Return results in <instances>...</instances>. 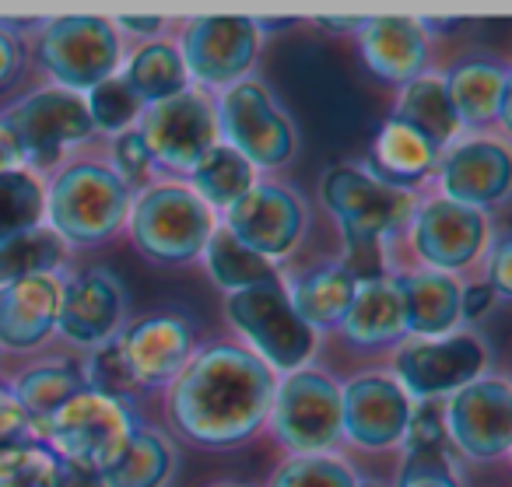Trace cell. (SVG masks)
<instances>
[{
    "instance_id": "obj_43",
    "label": "cell",
    "mask_w": 512,
    "mask_h": 487,
    "mask_svg": "<svg viewBox=\"0 0 512 487\" xmlns=\"http://www.w3.org/2000/svg\"><path fill=\"white\" fill-rule=\"evenodd\" d=\"M29 431H32V417L25 414V407L15 400V393L0 389V449L29 442Z\"/></svg>"
},
{
    "instance_id": "obj_13",
    "label": "cell",
    "mask_w": 512,
    "mask_h": 487,
    "mask_svg": "<svg viewBox=\"0 0 512 487\" xmlns=\"http://www.w3.org/2000/svg\"><path fill=\"white\" fill-rule=\"evenodd\" d=\"M260 50V29L249 18L207 15L193 18L183 32V67L190 78L211 88H232L253 67Z\"/></svg>"
},
{
    "instance_id": "obj_41",
    "label": "cell",
    "mask_w": 512,
    "mask_h": 487,
    "mask_svg": "<svg viewBox=\"0 0 512 487\" xmlns=\"http://www.w3.org/2000/svg\"><path fill=\"white\" fill-rule=\"evenodd\" d=\"M113 165H116V176H120V183L127 186H141L144 179H148L151 172V155L148 148H144L141 134L137 130H123L120 137H116L113 144Z\"/></svg>"
},
{
    "instance_id": "obj_22",
    "label": "cell",
    "mask_w": 512,
    "mask_h": 487,
    "mask_svg": "<svg viewBox=\"0 0 512 487\" xmlns=\"http://www.w3.org/2000/svg\"><path fill=\"white\" fill-rule=\"evenodd\" d=\"M123 295L106 270H85L60 295L57 326L74 344H102L120 323Z\"/></svg>"
},
{
    "instance_id": "obj_20",
    "label": "cell",
    "mask_w": 512,
    "mask_h": 487,
    "mask_svg": "<svg viewBox=\"0 0 512 487\" xmlns=\"http://www.w3.org/2000/svg\"><path fill=\"white\" fill-rule=\"evenodd\" d=\"M64 284L53 274L25 277L0 288V344L11 351H29L57 330Z\"/></svg>"
},
{
    "instance_id": "obj_2",
    "label": "cell",
    "mask_w": 512,
    "mask_h": 487,
    "mask_svg": "<svg viewBox=\"0 0 512 487\" xmlns=\"http://www.w3.org/2000/svg\"><path fill=\"white\" fill-rule=\"evenodd\" d=\"M130 214V190L113 169L95 162H81L64 169L46 197L50 228L64 242L99 246L106 242Z\"/></svg>"
},
{
    "instance_id": "obj_51",
    "label": "cell",
    "mask_w": 512,
    "mask_h": 487,
    "mask_svg": "<svg viewBox=\"0 0 512 487\" xmlns=\"http://www.w3.org/2000/svg\"><path fill=\"white\" fill-rule=\"evenodd\" d=\"M358 487H365V484H358Z\"/></svg>"
},
{
    "instance_id": "obj_29",
    "label": "cell",
    "mask_w": 512,
    "mask_h": 487,
    "mask_svg": "<svg viewBox=\"0 0 512 487\" xmlns=\"http://www.w3.org/2000/svg\"><path fill=\"white\" fill-rule=\"evenodd\" d=\"M123 81H127V88L137 95L141 106H155V102H165L172 95L186 92L190 74H186L183 57H179L176 46L148 43L130 57Z\"/></svg>"
},
{
    "instance_id": "obj_3",
    "label": "cell",
    "mask_w": 512,
    "mask_h": 487,
    "mask_svg": "<svg viewBox=\"0 0 512 487\" xmlns=\"http://www.w3.org/2000/svg\"><path fill=\"white\" fill-rule=\"evenodd\" d=\"M43 424L46 435L60 449V459L92 466L99 473L120 456L130 435L141 428L127 396H109L88 386L78 396H71L60 410H53Z\"/></svg>"
},
{
    "instance_id": "obj_5",
    "label": "cell",
    "mask_w": 512,
    "mask_h": 487,
    "mask_svg": "<svg viewBox=\"0 0 512 487\" xmlns=\"http://www.w3.org/2000/svg\"><path fill=\"white\" fill-rule=\"evenodd\" d=\"M130 235L158 263H186L204 253L214 232L211 207L186 186H155L130 204Z\"/></svg>"
},
{
    "instance_id": "obj_21",
    "label": "cell",
    "mask_w": 512,
    "mask_h": 487,
    "mask_svg": "<svg viewBox=\"0 0 512 487\" xmlns=\"http://www.w3.org/2000/svg\"><path fill=\"white\" fill-rule=\"evenodd\" d=\"M362 60L376 78L411 85L428 60V39L414 18H369L358 22Z\"/></svg>"
},
{
    "instance_id": "obj_6",
    "label": "cell",
    "mask_w": 512,
    "mask_h": 487,
    "mask_svg": "<svg viewBox=\"0 0 512 487\" xmlns=\"http://www.w3.org/2000/svg\"><path fill=\"white\" fill-rule=\"evenodd\" d=\"M39 64L60 81V88L81 95L116 74L120 36L116 25L99 15H64L46 22L39 36Z\"/></svg>"
},
{
    "instance_id": "obj_30",
    "label": "cell",
    "mask_w": 512,
    "mask_h": 487,
    "mask_svg": "<svg viewBox=\"0 0 512 487\" xmlns=\"http://www.w3.org/2000/svg\"><path fill=\"white\" fill-rule=\"evenodd\" d=\"M172 470V449L158 431L137 428L113 463L102 470L106 487H162Z\"/></svg>"
},
{
    "instance_id": "obj_19",
    "label": "cell",
    "mask_w": 512,
    "mask_h": 487,
    "mask_svg": "<svg viewBox=\"0 0 512 487\" xmlns=\"http://www.w3.org/2000/svg\"><path fill=\"white\" fill-rule=\"evenodd\" d=\"M512 162L498 141H467L442 162V190L446 200L463 207H491L509 193Z\"/></svg>"
},
{
    "instance_id": "obj_15",
    "label": "cell",
    "mask_w": 512,
    "mask_h": 487,
    "mask_svg": "<svg viewBox=\"0 0 512 487\" xmlns=\"http://www.w3.org/2000/svg\"><path fill=\"white\" fill-rule=\"evenodd\" d=\"M414 403L390 375H358L341 389L344 435L362 449H393L404 442Z\"/></svg>"
},
{
    "instance_id": "obj_38",
    "label": "cell",
    "mask_w": 512,
    "mask_h": 487,
    "mask_svg": "<svg viewBox=\"0 0 512 487\" xmlns=\"http://www.w3.org/2000/svg\"><path fill=\"white\" fill-rule=\"evenodd\" d=\"M271 487H358V477L344 459L316 452V456H295L274 473Z\"/></svg>"
},
{
    "instance_id": "obj_32",
    "label": "cell",
    "mask_w": 512,
    "mask_h": 487,
    "mask_svg": "<svg viewBox=\"0 0 512 487\" xmlns=\"http://www.w3.org/2000/svg\"><path fill=\"white\" fill-rule=\"evenodd\" d=\"M204 253H207V270H211V277L225 291H232V295L235 291L256 288V284L278 281L271 260H264L260 253L246 249L232 232H228V228H214L211 239H207V246H204Z\"/></svg>"
},
{
    "instance_id": "obj_50",
    "label": "cell",
    "mask_w": 512,
    "mask_h": 487,
    "mask_svg": "<svg viewBox=\"0 0 512 487\" xmlns=\"http://www.w3.org/2000/svg\"><path fill=\"white\" fill-rule=\"evenodd\" d=\"M214 487H235V484H214Z\"/></svg>"
},
{
    "instance_id": "obj_47",
    "label": "cell",
    "mask_w": 512,
    "mask_h": 487,
    "mask_svg": "<svg viewBox=\"0 0 512 487\" xmlns=\"http://www.w3.org/2000/svg\"><path fill=\"white\" fill-rule=\"evenodd\" d=\"M491 302H495V291L488 284H470V288L460 291V316H481V312L491 309Z\"/></svg>"
},
{
    "instance_id": "obj_1",
    "label": "cell",
    "mask_w": 512,
    "mask_h": 487,
    "mask_svg": "<svg viewBox=\"0 0 512 487\" xmlns=\"http://www.w3.org/2000/svg\"><path fill=\"white\" fill-rule=\"evenodd\" d=\"M274 386L271 368L256 354L218 344L193 354L176 375L169 414L190 442L228 449L260 431L271 414Z\"/></svg>"
},
{
    "instance_id": "obj_46",
    "label": "cell",
    "mask_w": 512,
    "mask_h": 487,
    "mask_svg": "<svg viewBox=\"0 0 512 487\" xmlns=\"http://www.w3.org/2000/svg\"><path fill=\"white\" fill-rule=\"evenodd\" d=\"M18 67H22V50H18V39L11 32H0V88L11 85L18 78Z\"/></svg>"
},
{
    "instance_id": "obj_4",
    "label": "cell",
    "mask_w": 512,
    "mask_h": 487,
    "mask_svg": "<svg viewBox=\"0 0 512 487\" xmlns=\"http://www.w3.org/2000/svg\"><path fill=\"white\" fill-rule=\"evenodd\" d=\"M225 316L249 340L253 347L249 354H256L267 368H278V372H299L302 361L316 347V333L295 316L281 281L228 295Z\"/></svg>"
},
{
    "instance_id": "obj_27",
    "label": "cell",
    "mask_w": 512,
    "mask_h": 487,
    "mask_svg": "<svg viewBox=\"0 0 512 487\" xmlns=\"http://www.w3.org/2000/svg\"><path fill=\"white\" fill-rule=\"evenodd\" d=\"M372 158H376V172L372 176H379L390 186H400L418 183L421 176H428L435 169V162H439V148L432 141H425L418 130L407 127V123L390 120L376 134Z\"/></svg>"
},
{
    "instance_id": "obj_28",
    "label": "cell",
    "mask_w": 512,
    "mask_h": 487,
    "mask_svg": "<svg viewBox=\"0 0 512 487\" xmlns=\"http://www.w3.org/2000/svg\"><path fill=\"white\" fill-rule=\"evenodd\" d=\"M393 120L418 130V134L425 137V141H432L435 148H446V144L460 134V120H456L453 102H449L442 78H425V74L414 78L411 85H404Z\"/></svg>"
},
{
    "instance_id": "obj_23",
    "label": "cell",
    "mask_w": 512,
    "mask_h": 487,
    "mask_svg": "<svg viewBox=\"0 0 512 487\" xmlns=\"http://www.w3.org/2000/svg\"><path fill=\"white\" fill-rule=\"evenodd\" d=\"M442 85H446L460 127H488L495 120L509 123L512 81L505 67L488 64V60H463L460 67L449 71Z\"/></svg>"
},
{
    "instance_id": "obj_40",
    "label": "cell",
    "mask_w": 512,
    "mask_h": 487,
    "mask_svg": "<svg viewBox=\"0 0 512 487\" xmlns=\"http://www.w3.org/2000/svg\"><path fill=\"white\" fill-rule=\"evenodd\" d=\"M397 487H460L446 452H407Z\"/></svg>"
},
{
    "instance_id": "obj_44",
    "label": "cell",
    "mask_w": 512,
    "mask_h": 487,
    "mask_svg": "<svg viewBox=\"0 0 512 487\" xmlns=\"http://www.w3.org/2000/svg\"><path fill=\"white\" fill-rule=\"evenodd\" d=\"M509 267H512V242H509V235H502V239L495 242V249H491V263H488V281H491L488 288L502 298L512 295Z\"/></svg>"
},
{
    "instance_id": "obj_24",
    "label": "cell",
    "mask_w": 512,
    "mask_h": 487,
    "mask_svg": "<svg viewBox=\"0 0 512 487\" xmlns=\"http://www.w3.org/2000/svg\"><path fill=\"white\" fill-rule=\"evenodd\" d=\"M341 326L351 344H358V347L397 344L407 333L404 295H400L397 277H376V281L358 284L355 302H351Z\"/></svg>"
},
{
    "instance_id": "obj_17",
    "label": "cell",
    "mask_w": 512,
    "mask_h": 487,
    "mask_svg": "<svg viewBox=\"0 0 512 487\" xmlns=\"http://www.w3.org/2000/svg\"><path fill=\"white\" fill-rule=\"evenodd\" d=\"M414 249L435 270H463L488 242V218L474 207L453 204V200H432L414 211L411 225Z\"/></svg>"
},
{
    "instance_id": "obj_18",
    "label": "cell",
    "mask_w": 512,
    "mask_h": 487,
    "mask_svg": "<svg viewBox=\"0 0 512 487\" xmlns=\"http://www.w3.org/2000/svg\"><path fill=\"white\" fill-rule=\"evenodd\" d=\"M130 379L144 386L172 382L193 354V330L183 316H148L120 340Z\"/></svg>"
},
{
    "instance_id": "obj_10",
    "label": "cell",
    "mask_w": 512,
    "mask_h": 487,
    "mask_svg": "<svg viewBox=\"0 0 512 487\" xmlns=\"http://www.w3.org/2000/svg\"><path fill=\"white\" fill-rule=\"evenodd\" d=\"M141 134L151 162H162L172 172H193L207 158V151L218 144V123H214V106L200 92L172 95L165 102L141 109Z\"/></svg>"
},
{
    "instance_id": "obj_45",
    "label": "cell",
    "mask_w": 512,
    "mask_h": 487,
    "mask_svg": "<svg viewBox=\"0 0 512 487\" xmlns=\"http://www.w3.org/2000/svg\"><path fill=\"white\" fill-rule=\"evenodd\" d=\"M57 487H106V480H102V473L92 470V466H81V463H71V459H60Z\"/></svg>"
},
{
    "instance_id": "obj_33",
    "label": "cell",
    "mask_w": 512,
    "mask_h": 487,
    "mask_svg": "<svg viewBox=\"0 0 512 487\" xmlns=\"http://www.w3.org/2000/svg\"><path fill=\"white\" fill-rule=\"evenodd\" d=\"M64 256H67V242L50 225L32 228V232L0 246V288L25 281V277L53 274L64 263Z\"/></svg>"
},
{
    "instance_id": "obj_37",
    "label": "cell",
    "mask_w": 512,
    "mask_h": 487,
    "mask_svg": "<svg viewBox=\"0 0 512 487\" xmlns=\"http://www.w3.org/2000/svg\"><path fill=\"white\" fill-rule=\"evenodd\" d=\"M85 106H88V116H92V127L106 130V134H116V137H120L144 109L141 102H137V95L127 88V81L116 78V74L102 81V85H95L92 92H85Z\"/></svg>"
},
{
    "instance_id": "obj_49",
    "label": "cell",
    "mask_w": 512,
    "mask_h": 487,
    "mask_svg": "<svg viewBox=\"0 0 512 487\" xmlns=\"http://www.w3.org/2000/svg\"><path fill=\"white\" fill-rule=\"evenodd\" d=\"M120 29L127 32H137V36H155L158 29H162V18H120Z\"/></svg>"
},
{
    "instance_id": "obj_31",
    "label": "cell",
    "mask_w": 512,
    "mask_h": 487,
    "mask_svg": "<svg viewBox=\"0 0 512 487\" xmlns=\"http://www.w3.org/2000/svg\"><path fill=\"white\" fill-rule=\"evenodd\" d=\"M190 176H193V193L207 207H225V211L256 186V169L239 151L228 148V144H214Z\"/></svg>"
},
{
    "instance_id": "obj_36",
    "label": "cell",
    "mask_w": 512,
    "mask_h": 487,
    "mask_svg": "<svg viewBox=\"0 0 512 487\" xmlns=\"http://www.w3.org/2000/svg\"><path fill=\"white\" fill-rule=\"evenodd\" d=\"M60 456L39 442L0 449V487H57Z\"/></svg>"
},
{
    "instance_id": "obj_42",
    "label": "cell",
    "mask_w": 512,
    "mask_h": 487,
    "mask_svg": "<svg viewBox=\"0 0 512 487\" xmlns=\"http://www.w3.org/2000/svg\"><path fill=\"white\" fill-rule=\"evenodd\" d=\"M407 452H446V428H442L439 410H418L407 424Z\"/></svg>"
},
{
    "instance_id": "obj_16",
    "label": "cell",
    "mask_w": 512,
    "mask_h": 487,
    "mask_svg": "<svg viewBox=\"0 0 512 487\" xmlns=\"http://www.w3.org/2000/svg\"><path fill=\"white\" fill-rule=\"evenodd\" d=\"M228 232L264 260L285 256L306 232V207L285 186H260L228 207Z\"/></svg>"
},
{
    "instance_id": "obj_7",
    "label": "cell",
    "mask_w": 512,
    "mask_h": 487,
    "mask_svg": "<svg viewBox=\"0 0 512 487\" xmlns=\"http://www.w3.org/2000/svg\"><path fill=\"white\" fill-rule=\"evenodd\" d=\"M271 424L278 442L295 449L299 456L327 452L344 435L341 417V386L316 368L288 372L281 386H274Z\"/></svg>"
},
{
    "instance_id": "obj_11",
    "label": "cell",
    "mask_w": 512,
    "mask_h": 487,
    "mask_svg": "<svg viewBox=\"0 0 512 487\" xmlns=\"http://www.w3.org/2000/svg\"><path fill=\"white\" fill-rule=\"evenodd\" d=\"M446 442L474 463L498 459L512 445V389L505 379H474L456 389L442 414Z\"/></svg>"
},
{
    "instance_id": "obj_39",
    "label": "cell",
    "mask_w": 512,
    "mask_h": 487,
    "mask_svg": "<svg viewBox=\"0 0 512 487\" xmlns=\"http://www.w3.org/2000/svg\"><path fill=\"white\" fill-rule=\"evenodd\" d=\"M130 368L123 361V351H120V340H109L102 344L99 351L92 354L88 361V389H99V393H109V396H123V389L130 386Z\"/></svg>"
},
{
    "instance_id": "obj_26",
    "label": "cell",
    "mask_w": 512,
    "mask_h": 487,
    "mask_svg": "<svg viewBox=\"0 0 512 487\" xmlns=\"http://www.w3.org/2000/svg\"><path fill=\"white\" fill-rule=\"evenodd\" d=\"M358 281L341 267H323V270H309L306 277L292 284L288 291V302H292L295 316L309 326V330H334L344 323L351 302H355Z\"/></svg>"
},
{
    "instance_id": "obj_34",
    "label": "cell",
    "mask_w": 512,
    "mask_h": 487,
    "mask_svg": "<svg viewBox=\"0 0 512 487\" xmlns=\"http://www.w3.org/2000/svg\"><path fill=\"white\" fill-rule=\"evenodd\" d=\"M46 218V193L25 169L0 172V246L39 228Z\"/></svg>"
},
{
    "instance_id": "obj_9",
    "label": "cell",
    "mask_w": 512,
    "mask_h": 487,
    "mask_svg": "<svg viewBox=\"0 0 512 487\" xmlns=\"http://www.w3.org/2000/svg\"><path fill=\"white\" fill-rule=\"evenodd\" d=\"M214 123L225 134L228 148L239 151L253 169H278L295 151L292 123L274 106V95L260 81H239L225 88Z\"/></svg>"
},
{
    "instance_id": "obj_48",
    "label": "cell",
    "mask_w": 512,
    "mask_h": 487,
    "mask_svg": "<svg viewBox=\"0 0 512 487\" xmlns=\"http://www.w3.org/2000/svg\"><path fill=\"white\" fill-rule=\"evenodd\" d=\"M22 148H18V137L15 130L8 127V120L0 116V172H15L22 165Z\"/></svg>"
},
{
    "instance_id": "obj_14",
    "label": "cell",
    "mask_w": 512,
    "mask_h": 487,
    "mask_svg": "<svg viewBox=\"0 0 512 487\" xmlns=\"http://www.w3.org/2000/svg\"><path fill=\"white\" fill-rule=\"evenodd\" d=\"M488 351L474 333H446V337H421L397 354L400 389L407 396L432 400L456 393L481 375Z\"/></svg>"
},
{
    "instance_id": "obj_25",
    "label": "cell",
    "mask_w": 512,
    "mask_h": 487,
    "mask_svg": "<svg viewBox=\"0 0 512 487\" xmlns=\"http://www.w3.org/2000/svg\"><path fill=\"white\" fill-rule=\"evenodd\" d=\"M404 295L407 333L418 337H446L460 319V284L439 270H421L411 277H397Z\"/></svg>"
},
{
    "instance_id": "obj_12",
    "label": "cell",
    "mask_w": 512,
    "mask_h": 487,
    "mask_svg": "<svg viewBox=\"0 0 512 487\" xmlns=\"http://www.w3.org/2000/svg\"><path fill=\"white\" fill-rule=\"evenodd\" d=\"M4 120L15 130L22 158L36 165H53L64 155V148L88 141L95 130L85 95H74L67 88H46V92L29 95Z\"/></svg>"
},
{
    "instance_id": "obj_35",
    "label": "cell",
    "mask_w": 512,
    "mask_h": 487,
    "mask_svg": "<svg viewBox=\"0 0 512 487\" xmlns=\"http://www.w3.org/2000/svg\"><path fill=\"white\" fill-rule=\"evenodd\" d=\"M81 389H85V375H78V368L39 365L22 375V382H18V389H15V400L22 403L32 421H46L53 410H60L71 396H78Z\"/></svg>"
},
{
    "instance_id": "obj_8",
    "label": "cell",
    "mask_w": 512,
    "mask_h": 487,
    "mask_svg": "<svg viewBox=\"0 0 512 487\" xmlns=\"http://www.w3.org/2000/svg\"><path fill=\"white\" fill-rule=\"evenodd\" d=\"M323 204L348 242H383L414 218V197L355 165H337L323 179Z\"/></svg>"
}]
</instances>
